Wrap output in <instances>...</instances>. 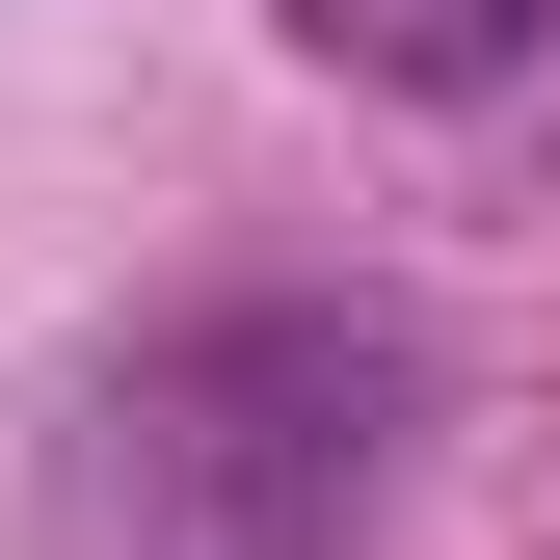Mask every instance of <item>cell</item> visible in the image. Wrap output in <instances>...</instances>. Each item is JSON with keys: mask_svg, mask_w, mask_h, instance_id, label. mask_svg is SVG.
<instances>
[{"mask_svg": "<svg viewBox=\"0 0 560 560\" xmlns=\"http://www.w3.org/2000/svg\"><path fill=\"white\" fill-rule=\"evenodd\" d=\"M428 347L347 294H187L0 400V560H374Z\"/></svg>", "mask_w": 560, "mask_h": 560, "instance_id": "obj_1", "label": "cell"}, {"mask_svg": "<svg viewBox=\"0 0 560 560\" xmlns=\"http://www.w3.org/2000/svg\"><path fill=\"white\" fill-rule=\"evenodd\" d=\"M267 27H294L320 81H400V107H454V81H508L560 0H267Z\"/></svg>", "mask_w": 560, "mask_h": 560, "instance_id": "obj_2", "label": "cell"}]
</instances>
